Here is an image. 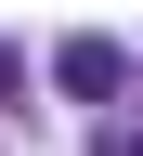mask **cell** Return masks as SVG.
I'll return each instance as SVG.
<instances>
[{"label": "cell", "mask_w": 143, "mask_h": 156, "mask_svg": "<svg viewBox=\"0 0 143 156\" xmlns=\"http://www.w3.org/2000/svg\"><path fill=\"white\" fill-rule=\"evenodd\" d=\"M13 91H26V65H13V52H0V104H13Z\"/></svg>", "instance_id": "2"}, {"label": "cell", "mask_w": 143, "mask_h": 156, "mask_svg": "<svg viewBox=\"0 0 143 156\" xmlns=\"http://www.w3.org/2000/svg\"><path fill=\"white\" fill-rule=\"evenodd\" d=\"M104 156H143V130H104Z\"/></svg>", "instance_id": "3"}, {"label": "cell", "mask_w": 143, "mask_h": 156, "mask_svg": "<svg viewBox=\"0 0 143 156\" xmlns=\"http://www.w3.org/2000/svg\"><path fill=\"white\" fill-rule=\"evenodd\" d=\"M52 78H65L78 104H104V91H117V39H65V52H52Z\"/></svg>", "instance_id": "1"}]
</instances>
